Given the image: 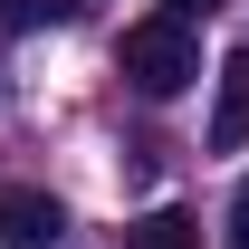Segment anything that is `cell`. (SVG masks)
<instances>
[{
	"mask_svg": "<svg viewBox=\"0 0 249 249\" xmlns=\"http://www.w3.org/2000/svg\"><path fill=\"white\" fill-rule=\"evenodd\" d=\"M115 58H124V77H134L144 96H182L192 77H201V38H192V19L154 10V19H134V29H124Z\"/></svg>",
	"mask_w": 249,
	"mask_h": 249,
	"instance_id": "cell-1",
	"label": "cell"
},
{
	"mask_svg": "<svg viewBox=\"0 0 249 249\" xmlns=\"http://www.w3.org/2000/svg\"><path fill=\"white\" fill-rule=\"evenodd\" d=\"M0 240H10V249H58L67 240V211L38 182H0Z\"/></svg>",
	"mask_w": 249,
	"mask_h": 249,
	"instance_id": "cell-2",
	"label": "cell"
},
{
	"mask_svg": "<svg viewBox=\"0 0 249 249\" xmlns=\"http://www.w3.org/2000/svg\"><path fill=\"white\" fill-rule=\"evenodd\" d=\"M249 144V48L220 58V106H211V154H240Z\"/></svg>",
	"mask_w": 249,
	"mask_h": 249,
	"instance_id": "cell-3",
	"label": "cell"
},
{
	"mask_svg": "<svg viewBox=\"0 0 249 249\" xmlns=\"http://www.w3.org/2000/svg\"><path fill=\"white\" fill-rule=\"evenodd\" d=\"M124 240H134V249H201V220H192V211H144Z\"/></svg>",
	"mask_w": 249,
	"mask_h": 249,
	"instance_id": "cell-4",
	"label": "cell"
},
{
	"mask_svg": "<svg viewBox=\"0 0 249 249\" xmlns=\"http://www.w3.org/2000/svg\"><path fill=\"white\" fill-rule=\"evenodd\" d=\"M48 10H58V0H0V29H10V38H29Z\"/></svg>",
	"mask_w": 249,
	"mask_h": 249,
	"instance_id": "cell-5",
	"label": "cell"
},
{
	"mask_svg": "<svg viewBox=\"0 0 249 249\" xmlns=\"http://www.w3.org/2000/svg\"><path fill=\"white\" fill-rule=\"evenodd\" d=\"M230 249H249V182H240V201H230Z\"/></svg>",
	"mask_w": 249,
	"mask_h": 249,
	"instance_id": "cell-6",
	"label": "cell"
},
{
	"mask_svg": "<svg viewBox=\"0 0 249 249\" xmlns=\"http://www.w3.org/2000/svg\"><path fill=\"white\" fill-rule=\"evenodd\" d=\"M163 10H173V19H211L220 0H163Z\"/></svg>",
	"mask_w": 249,
	"mask_h": 249,
	"instance_id": "cell-7",
	"label": "cell"
}]
</instances>
